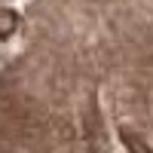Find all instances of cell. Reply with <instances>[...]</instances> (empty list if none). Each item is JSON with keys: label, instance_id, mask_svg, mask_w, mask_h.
I'll return each mask as SVG.
<instances>
[{"label": "cell", "instance_id": "obj_1", "mask_svg": "<svg viewBox=\"0 0 153 153\" xmlns=\"http://www.w3.org/2000/svg\"><path fill=\"white\" fill-rule=\"evenodd\" d=\"M16 25H19L16 12H9V9H0V37H9L12 31H16Z\"/></svg>", "mask_w": 153, "mask_h": 153}, {"label": "cell", "instance_id": "obj_2", "mask_svg": "<svg viewBox=\"0 0 153 153\" xmlns=\"http://www.w3.org/2000/svg\"><path fill=\"white\" fill-rule=\"evenodd\" d=\"M123 141H126V147H129V153H153L138 135H132V132H123Z\"/></svg>", "mask_w": 153, "mask_h": 153}]
</instances>
